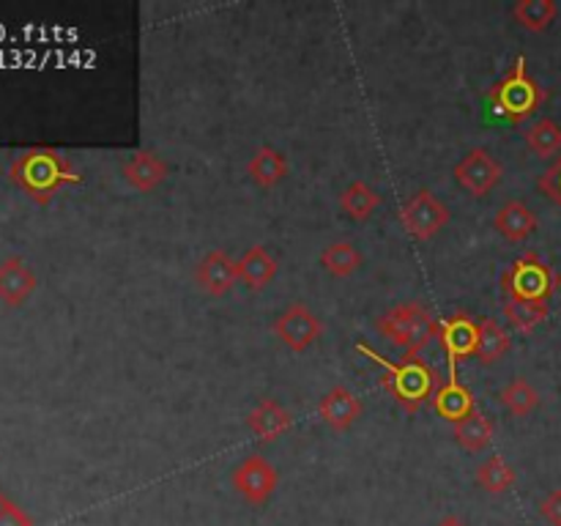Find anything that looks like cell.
<instances>
[{"instance_id":"obj_27","label":"cell","mask_w":561,"mask_h":526,"mask_svg":"<svg viewBox=\"0 0 561 526\" xmlns=\"http://www.w3.org/2000/svg\"><path fill=\"white\" fill-rule=\"evenodd\" d=\"M526 146L542 159L557 157V153H561V126L553 118L535 121L526 132Z\"/></svg>"},{"instance_id":"obj_14","label":"cell","mask_w":561,"mask_h":526,"mask_svg":"<svg viewBox=\"0 0 561 526\" xmlns=\"http://www.w3.org/2000/svg\"><path fill=\"white\" fill-rule=\"evenodd\" d=\"M431 403L433 409H436V414L444 416L447 422H460L466 420L471 411H477L474 395H471V389L466 387V384L458 381V376H449L447 384H442V387L436 389Z\"/></svg>"},{"instance_id":"obj_11","label":"cell","mask_w":561,"mask_h":526,"mask_svg":"<svg viewBox=\"0 0 561 526\" xmlns=\"http://www.w3.org/2000/svg\"><path fill=\"white\" fill-rule=\"evenodd\" d=\"M239 261L225 250L206 252L195 266V283L201 285V290H206L208 296H225L228 290H233V285L239 283Z\"/></svg>"},{"instance_id":"obj_4","label":"cell","mask_w":561,"mask_h":526,"mask_svg":"<svg viewBox=\"0 0 561 526\" xmlns=\"http://www.w3.org/2000/svg\"><path fill=\"white\" fill-rule=\"evenodd\" d=\"M438 323L442 321H436L425 305L414 301V305H394L392 310L378 316L376 329L400 348L420 354L433 338H438Z\"/></svg>"},{"instance_id":"obj_15","label":"cell","mask_w":561,"mask_h":526,"mask_svg":"<svg viewBox=\"0 0 561 526\" xmlns=\"http://www.w3.org/2000/svg\"><path fill=\"white\" fill-rule=\"evenodd\" d=\"M247 173H250V179L261 190H274L288 175V159H285V153L279 148L263 142V146L255 148L250 162H247Z\"/></svg>"},{"instance_id":"obj_30","label":"cell","mask_w":561,"mask_h":526,"mask_svg":"<svg viewBox=\"0 0 561 526\" xmlns=\"http://www.w3.org/2000/svg\"><path fill=\"white\" fill-rule=\"evenodd\" d=\"M540 515L551 526H561V488H557V491H551L546 499H542Z\"/></svg>"},{"instance_id":"obj_26","label":"cell","mask_w":561,"mask_h":526,"mask_svg":"<svg viewBox=\"0 0 561 526\" xmlns=\"http://www.w3.org/2000/svg\"><path fill=\"white\" fill-rule=\"evenodd\" d=\"M499 400H502V405L510 411V414L529 416L531 411L540 405V392H537V389L531 387L526 378L518 376V378H513V381H510L502 392H499Z\"/></svg>"},{"instance_id":"obj_8","label":"cell","mask_w":561,"mask_h":526,"mask_svg":"<svg viewBox=\"0 0 561 526\" xmlns=\"http://www.w3.org/2000/svg\"><path fill=\"white\" fill-rule=\"evenodd\" d=\"M455 181L471 192L474 197H485L496 190L499 181L504 179V168L493 159L488 148H471L458 164H455Z\"/></svg>"},{"instance_id":"obj_29","label":"cell","mask_w":561,"mask_h":526,"mask_svg":"<svg viewBox=\"0 0 561 526\" xmlns=\"http://www.w3.org/2000/svg\"><path fill=\"white\" fill-rule=\"evenodd\" d=\"M537 190L548 197L551 203H557L561 208V153L557 157V162L546 170V173L537 179Z\"/></svg>"},{"instance_id":"obj_23","label":"cell","mask_w":561,"mask_h":526,"mask_svg":"<svg viewBox=\"0 0 561 526\" xmlns=\"http://www.w3.org/2000/svg\"><path fill=\"white\" fill-rule=\"evenodd\" d=\"M513 340L510 332L496 321V318H482L480 321V340H477V356L485 365H493L496 359H502L510 351Z\"/></svg>"},{"instance_id":"obj_2","label":"cell","mask_w":561,"mask_h":526,"mask_svg":"<svg viewBox=\"0 0 561 526\" xmlns=\"http://www.w3.org/2000/svg\"><path fill=\"white\" fill-rule=\"evenodd\" d=\"M488 102H491L493 113L499 118L510 121V124H520V121L531 118L540 110V104L546 102V91L529 75V60H526V55H518L510 75L491 88Z\"/></svg>"},{"instance_id":"obj_16","label":"cell","mask_w":561,"mask_h":526,"mask_svg":"<svg viewBox=\"0 0 561 526\" xmlns=\"http://www.w3.org/2000/svg\"><path fill=\"white\" fill-rule=\"evenodd\" d=\"M168 162L151 151H137L129 162L124 164V179L126 184L135 186L140 192H151L168 179Z\"/></svg>"},{"instance_id":"obj_10","label":"cell","mask_w":561,"mask_h":526,"mask_svg":"<svg viewBox=\"0 0 561 526\" xmlns=\"http://www.w3.org/2000/svg\"><path fill=\"white\" fill-rule=\"evenodd\" d=\"M321 318H318L307 305H299V301L285 307L277 316V321H274V334L294 351L310 348V345L321 338Z\"/></svg>"},{"instance_id":"obj_7","label":"cell","mask_w":561,"mask_h":526,"mask_svg":"<svg viewBox=\"0 0 561 526\" xmlns=\"http://www.w3.org/2000/svg\"><path fill=\"white\" fill-rule=\"evenodd\" d=\"M438 340L447 351L449 376H458V362L477 356V340H480V323L469 312H453L438 323Z\"/></svg>"},{"instance_id":"obj_1","label":"cell","mask_w":561,"mask_h":526,"mask_svg":"<svg viewBox=\"0 0 561 526\" xmlns=\"http://www.w3.org/2000/svg\"><path fill=\"white\" fill-rule=\"evenodd\" d=\"M356 351L381 367V387L387 389V392L398 400L400 409H405L409 414H416V411L436 395V373H433V367L427 365V359L422 354L405 351L403 359L392 362L387 359V356L378 354L376 348H370L365 340L356 343Z\"/></svg>"},{"instance_id":"obj_17","label":"cell","mask_w":561,"mask_h":526,"mask_svg":"<svg viewBox=\"0 0 561 526\" xmlns=\"http://www.w3.org/2000/svg\"><path fill=\"white\" fill-rule=\"evenodd\" d=\"M493 225H496V230L507 241H524V239H529L531 233H535L537 225H540V219H537V214L531 211L526 203L507 201L496 211V222H493Z\"/></svg>"},{"instance_id":"obj_28","label":"cell","mask_w":561,"mask_h":526,"mask_svg":"<svg viewBox=\"0 0 561 526\" xmlns=\"http://www.w3.org/2000/svg\"><path fill=\"white\" fill-rule=\"evenodd\" d=\"M504 312H507L510 323H513L518 332H535V329L548 318L551 307H548L546 301H507V305H504Z\"/></svg>"},{"instance_id":"obj_6","label":"cell","mask_w":561,"mask_h":526,"mask_svg":"<svg viewBox=\"0 0 561 526\" xmlns=\"http://www.w3.org/2000/svg\"><path fill=\"white\" fill-rule=\"evenodd\" d=\"M449 219H453V214H449L447 203L433 195L431 190H416L400 206V222H403L405 233L420 241H431L433 236L442 233Z\"/></svg>"},{"instance_id":"obj_3","label":"cell","mask_w":561,"mask_h":526,"mask_svg":"<svg viewBox=\"0 0 561 526\" xmlns=\"http://www.w3.org/2000/svg\"><path fill=\"white\" fill-rule=\"evenodd\" d=\"M559 274L537 252H524L502 274V290L507 294V301H546L548 305L559 290Z\"/></svg>"},{"instance_id":"obj_25","label":"cell","mask_w":561,"mask_h":526,"mask_svg":"<svg viewBox=\"0 0 561 526\" xmlns=\"http://www.w3.org/2000/svg\"><path fill=\"white\" fill-rule=\"evenodd\" d=\"M477 485L482 491L493 493V496H502L510 488L515 485V469L502 458V455H491L485 464L477 469Z\"/></svg>"},{"instance_id":"obj_12","label":"cell","mask_w":561,"mask_h":526,"mask_svg":"<svg viewBox=\"0 0 561 526\" xmlns=\"http://www.w3.org/2000/svg\"><path fill=\"white\" fill-rule=\"evenodd\" d=\"M318 416L332 431H348L362 416V400L348 387L337 384L318 400Z\"/></svg>"},{"instance_id":"obj_24","label":"cell","mask_w":561,"mask_h":526,"mask_svg":"<svg viewBox=\"0 0 561 526\" xmlns=\"http://www.w3.org/2000/svg\"><path fill=\"white\" fill-rule=\"evenodd\" d=\"M321 263L329 274H334V277H351V274L362 268L365 255H362L351 241H332V244L321 252Z\"/></svg>"},{"instance_id":"obj_20","label":"cell","mask_w":561,"mask_h":526,"mask_svg":"<svg viewBox=\"0 0 561 526\" xmlns=\"http://www.w3.org/2000/svg\"><path fill=\"white\" fill-rule=\"evenodd\" d=\"M455 442L469 453H482L493 442V422L480 409L471 411L466 420L455 422Z\"/></svg>"},{"instance_id":"obj_5","label":"cell","mask_w":561,"mask_h":526,"mask_svg":"<svg viewBox=\"0 0 561 526\" xmlns=\"http://www.w3.org/2000/svg\"><path fill=\"white\" fill-rule=\"evenodd\" d=\"M16 179L22 181L25 190H31L38 197H47L49 192H55L64 184H80L77 170H71V164L55 151L25 153L16 162Z\"/></svg>"},{"instance_id":"obj_13","label":"cell","mask_w":561,"mask_h":526,"mask_svg":"<svg viewBox=\"0 0 561 526\" xmlns=\"http://www.w3.org/2000/svg\"><path fill=\"white\" fill-rule=\"evenodd\" d=\"M247 427H250L257 442H274V438H279L294 427V414L274 398H263L247 414Z\"/></svg>"},{"instance_id":"obj_9","label":"cell","mask_w":561,"mask_h":526,"mask_svg":"<svg viewBox=\"0 0 561 526\" xmlns=\"http://www.w3.org/2000/svg\"><path fill=\"white\" fill-rule=\"evenodd\" d=\"M279 485V471L268 464L261 455H250L241 460L233 471V488L247 499L250 504L261 507L272 499V493Z\"/></svg>"},{"instance_id":"obj_18","label":"cell","mask_w":561,"mask_h":526,"mask_svg":"<svg viewBox=\"0 0 561 526\" xmlns=\"http://www.w3.org/2000/svg\"><path fill=\"white\" fill-rule=\"evenodd\" d=\"M239 274L252 290H261L277 277V261H274V255L263 244H252L239 258Z\"/></svg>"},{"instance_id":"obj_31","label":"cell","mask_w":561,"mask_h":526,"mask_svg":"<svg viewBox=\"0 0 561 526\" xmlns=\"http://www.w3.org/2000/svg\"><path fill=\"white\" fill-rule=\"evenodd\" d=\"M0 526H33V521L16 504L0 499Z\"/></svg>"},{"instance_id":"obj_21","label":"cell","mask_w":561,"mask_h":526,"mask_svg":"<svg viewBox=\"0 0 561 526\" xmlns=\"http://www.w3.org/2000/svg\"><path fill=\"white\" fill-rule=\"evenodd\" d=\"M33 288H36V277H33V272L22 261L11 258V261H5L0 266V296L5 301L20 305Z\"/></svg>"},{"instance_id":"obj_22","label":"cell","mask_w":561,"mask_h":526,"mask_svg":"<svg viewBox=\"0 0 561 526\" xmlns=\"http://www.w3.org/2000/svg\"><path fill=\"white\" fill-rule=\"evenodd\" d=\"M559 16V5L553 0H518L513 5V20L531 33H542Z\"/></svg>"},{"instance_id":"obj_32","label":"cell","mask_w":561,"mask_h":526,"mask_svg":"<svg viewBox=\"0 0 561 526\" xmlns=\"http://www.w3.org/2000/svg\"><path fill=\"white\" fill-rule=\"evenodd\" d=\"M436 526H469V524H466V521L460 518V515H444V518L438 521Z\"/></svg>"},{"instance_id":"obj_19","label":"cell","mask_w":561,"mask_h":526,"mask_svg":"<svg viewBox=\"0 0 561 526\" xmlns=\"http://www.w3.org/2000/svg\"><path fill=\"white\" fill-rule=\"evenodd\" d=\"M381 201L383 197L370 184H365V181H351L343 190V195H340V208L351 219H356V222H365V219H370L378 211Z\"/></svg>"}]
</instances>
